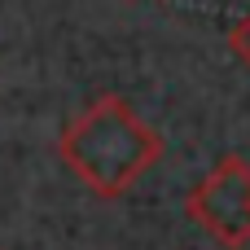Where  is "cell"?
I'll return each mask as SVG.
<instances>
[{
    "instance_id": "6da1fadb",
    "label": "cell",
    "mask_w": 250,
    "mask_h": 250,
    "mask_svg": "<svg viewBox=\"0 0 250 250\" xmlns=\"http://www.w3.org/2000/svg\"><path fill=\"white\" fill-rule=\"evenodd\" d=\"M57 158L97 198H123L163 158V141L123 97L105 92L62 127Z\"/></svg>"
},
{
    "instance_id": "7a4b0ae2",
    "label": "cell",
    "mask_w": 250,
    "mask_h": 250,
    "mask_svg": "<svg viewBox=\"0 0 250 250\" xmlns=\"http://www.w3.org/2000/svg\"><path fill=\"white\" fill-rule=\"evenodd\" d=\"M189 220L211 233L224 250H237L250 242V163L229 154L220 158L202 185L189 193Z\"/></svg>"
},
{
    "instance_id": "3957f363",
    "label": "cell",
    "mask_w": 250,
    "mask_h": 250,
    "mask_svg": "<svg viewBox=\"0 0 250 250\" xmlns=\"http://www.w3.org/2000/svg\"><path fill=\"white\" fill-rule=\"evenodd\" d=\"M229 48H233V53H237V57L250 66V18H242V22L229 31Z\"/></svg>"
}]
</instances>
